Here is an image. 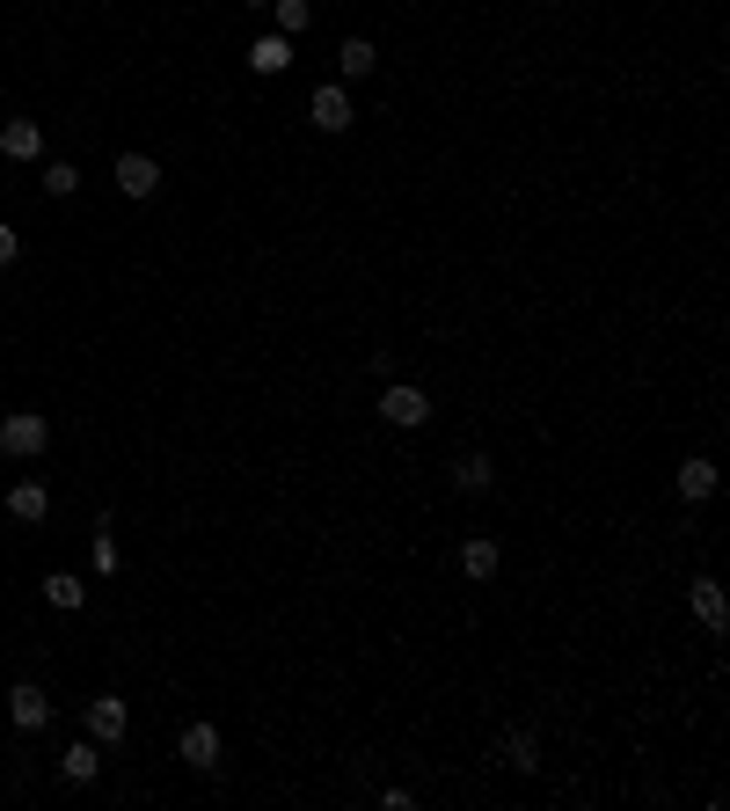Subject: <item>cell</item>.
<instances>
[{"instance_id":"18","label":"cell","mask_w":730,"mask_h":811,"mask_svg":"<svg viewBox=\"0 0 730 811\" xmlns=\"http://www.w3.org/2000/svg\"><path fill=\"white\" fill-rule=\"evenodd\" d=\"M88 564H95V578H118L124 556H118V534H110V519L95 527V541H88Z\"/></svg>"},{"instance_id":"22","label":"cell","mask_w":730,"mask_h":811,"mask_svg":"<svg viewBox=\"0 0 730 811\" xmlns=\"http://www.w3.org/2000/svg\"><path fill=\"white\" fill-rule=\"evenodd\" d=\"M16 249H22V234L8 227V220H0V264H16Z\"/></svg>"},{"instance_id":"11","label":"cell","mask_w":730,"mask_h":811,"mask_svg":"<svg viewBox=\"0 0 730 811\" xmlns=\"http://www.w3.org/2000/svg\"><path fill=\"white\" fill-rule=\"evenodd\" d=\"M59 775H67V782H95V775H103V746H95V739H73L67 753H59Z\"/></svg>"},{"instance_id":"23","label":"cell","mask_w":730,"mask_h":811,"mask_svg":"<svg viewBox=\"0 0 730 811\" xmlns=\"http://www.w3.org/2000/svg\"><path fill=\"white\" fill-rule=\"evenodd\" d=\"M249 8H271V0H249Z\"/></svg>"},{"instance_id":"2","label":"cell","mask_w":730,"mask_h":811,"mask_svg":"<svg viewBox=\"0 0 730 811\" xmlns=\"http://www.w3.org/2000/svg\"><path fill=\"white\" fill-rule=\"evenodd\" d=\"M381 417L395 424V432H417V424L432 417V395H424V388H409V381H387V395H381Z\"/></svg>"},{"instance_id":"7","label":"cell","mask_w":730,"mask_h":811,"mask_svg":"<svg viewBox=\"0 0 730 811\" xmlns=\"http://www.w3.org/2000/svg\"><path fill=\"white\" fill-rule=\"evenodd\" d=\"M8 717H16V731H44V723H52V702H44L37 680H16V688H8Z\"/></svg>"},{"instance_id":"8","label":"cell","mask_w":730,"mask_h":811,"mask_svg":"<svg viewBox=\"0 0 730 811\" xmlns=\"http://www.w3.org/2000/svg\"><path fill=\"white\" fill-rule=\"evenodd\" d=\"M175 753L191 760L197 775H212V768H220V731H212V723H183V739H175Z\"/></svg>"},{"instance_id":"6","label":"cell","mask_w":730,"mask_h":811,"mask_svg":"<svg viewBox=\"0 0 730 811\" xmlns=\"http://www.w3.org/2000/svg\"><path fill=\"white\" fill-rule=\"evenodd\" d=\"M110 176H118L124 197H154L161 191V161L154 154H118V169H110Z\"/></svg>"},{"instance_id":"5","label":"cell","mask_w":730,"mask_h":811,"mask_svg":"<svg viewBox=\"0 0 730 811\" xmlns=\"http://www.w3.org/2000/svg\"><path fill=\"white\" fill-rule=\"evenodd\" d=\"M307 118H314V132H351V118H358V110H351V95L329 81V89L307 95Z\"/></svg>"},{"instance_id":"17","label":"cell","mask_w":730,"mask_h":811,"mask_svg":"<svg viewBox=\"0 0 730 811\" xmlns=\"http://www.w3.org/2000/svg\"><path fill=\"white\" fill-rule=\"evenodd\" d=\"M505 760L519 768V775H534V768H540V739L526 731V723H519V731H505Z\"/></svg>"},{"instance_id":"12","label":"cell","mask_w":730,"mask_h":811,"mask_svg":"<svg viewBox=\"0 0 730 811\" xmlns=\"http://www.w3.org/2000/svg\"><path fill=\"white\" fill-rule=\"evenodd\" d=\"M293 67V37H256V44H249V73H285Z\"/></svg>"},{"instance_id":"15","label":"cell","mask_w":730,"mask_h":811,"mask_svg":"<svg viewBox=\"0 0 730 811\" xmlns=\"http://www.w3.org/2000/svg\"><path fill=\"white\" fill-rule=\"evenodd\" d=\"M679 497H687V505H701V497H716V460H687V468H679Z\"/></svg>"},{"instance_id":"21","label":"cell","mask_w":730,"mask_h":811,"mask_svg":"<svg viewBox=\"0 0 730 811\" xmlns=\"http://www.w3.org/2000/svg\"><path fill=\"white\" fill-rule=\"evenodd\" d=\"M44 191L73 197V191H81V169H73V161H44Z\"/></svg>"},{"instance_id":"10","label":"cell","mask_w":730,"mask_h":811,"mask_svg":"<svg viewBox=\"0 0 730 811\" xmlns=\"http://www.w3.org/2000/svg\"><path fill=\"white\" fill-rule=\"evenodd\" d=\"M44 511H52V490H44V483H37V476H22L16 490H8V519H22V527H37Z\"/></svg>"},{"instance_id":"3","label":"cell","mask_w":730,"mask_h":811,"mask_svg":"<svg viewBox=\"0 0 730 811\" xmlns=\"http://www.w3.org/2000/svg\"><path fill=\"white\" fill-rule=\"evenodd\" d=\"M124 723H132V717H124L118 695H95V702L81 709V731H88L95 746H103V753H110V746H124Z\"/></svg>"},{"instance_id":"13","label":"cell","mask_w":730,"mask_h":811,"mask_svg":"<svg viewBox=\"0 0 730 811\" xmlns=\"http://www.w3.org/2000/svg\"><path fill=\"white\" fill-rule=\"evenodd\" d=\"M489 483H497V460H489V454H460V460H453V490L483 497Z\"/></svg>"},{"instance_id":"20","label":"cell","mask_w":730,"mask_h":811,"mask_svg":"<svg viewBox=\"0 0 730 811\" xmlns=\"http://www.w3.org/2000/svg\"><path fill=\"white\" fill-rule=\"evenodd\" d=\"M271 8H278V37H300L314 22V0H271Z\"/></svg>"},{"instance_id":"9","label":"cell","mask_w":730,"mask_h":811,"mask_svg":"<svg viewBox=\"0 0 730 811\" xmlns=\"http://www.w3.org/2000/svg\"><path fill=\"white\" fill-rule=\"evenodd\" d=\"M0 154H8V161H37V154H44L37 118H8V124H0Z\"/></svg>"},{"instance_id":"14","label":"cell","mask_w":730,"mask_h":811,"mask_svg":"<svg viewBox=\"0 0 730 811\" xmlns=\"http://www.w3.org/2000/svg\"><path fill=\"white\" fill-rule=\"evenodd\" d=\"M373 67H381V52H373L365 37H344V44H336V73H344V81H365Z\"/></svg>"},{"instance_id":"4","label":"cell","mask_w":730,"mask_h":811,"mask_svg":"<svg viewBox=\"0 0 730 811\" xmlns=\"http://www.w3.org/2000/svg\"><path fill=\"white\" fill-rule=\"evenodd\" d=\"M687 607H694V621H701L709 636L730 629V600H723V585H716V578H694V585H687Z\"/></svg>"},{"instance_id":"16","label":"cell","mask_w":730,"mask_h":811,"mask_svg":"<svg viewBox=\"0 0 730 811\" xmlns=\"http://www.w3.org/2000/svg\"><path fill=\"white\" fill-rule=\"evenodd\" d=\"M44 600H52V607H59V615H73V607H81V600H88V585H81V578H73V570H52V578H44Z\"/></svg>"},{"instance_id":"1","label":"cell","mask_w":730,"mask_h":811,"mask_svg":"<svg viewBox=\"0 0 730 811\" xmlns=\"http://www.w3.org/2000/svg\"><path fill=\"white\" fill-rule=\"evenodd\" d=\"M44 439H52L44 409H16V417H0V454H8V460H37V454H44Z\"/></svg>"},{"instance_id":"19","label":"cell","mask_w":730,"mask_h":811,"mask_svg":"<svg viewBox=\"0 0 730 811\" xmlns=\"http://www.w3.org/2000/svg\"><path fill=\"white\" fill-rule=\"evenodd\" d=\"M460 570L468 578H497V541H468L460 548Z\"/></svg>"}]
</instances>
